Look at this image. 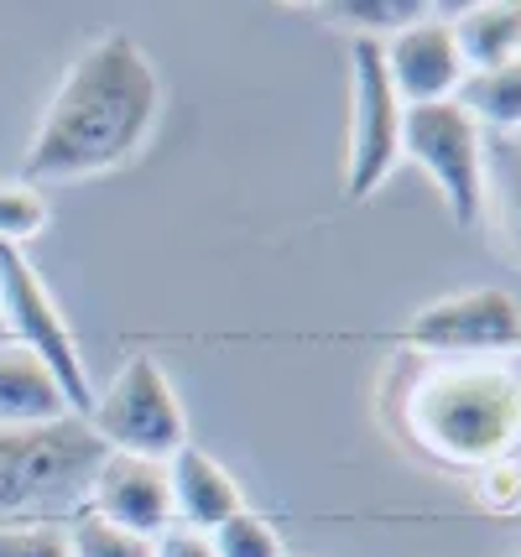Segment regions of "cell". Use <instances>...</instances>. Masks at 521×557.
<instances>
[{"label":"cell","instance_id":"8","mask_svg":"<svg viewBox=\"0 0 521 557\" xmlns=\"http://www.w3.org/2000/svg\"><path fill=\"white\" fill-rule=\"evenodd\" d=\"M407 339L427 355H459V360L506 355V349H521V302L500 287L454 292L407 323Z\"/></svg>","mask_w":521,"mask_h":557},{"label":"cell","instance_id":"7","mask_svg":"<svg viewBox=\"0 0 521 557\" xmlns=\"http://www.w3.org/2000/svg\"><path fill=\"white\" fill-rule=\"evenodd\" d=\"M401 115L407 104L397 99L386 78V58L375 37L349 42V157H345V194L360 203L371 198L401 162Z\"/></svg>","mask_w":521,"mask_h":557},{"label":"cell","instance_id":"6","mask_svg":"<svg viewBox=\"0 0 521 557\" xmlns=\"http://www.w3.org/2000/svg\"><path fill=\"white\" fill-rule=\"evenodd\" d=\"M0 313L11 323V344H22L26 355H37L48 364V375L58 381L69 412L84 422L95 412V386H89L84 349H78L63 308L52 302L42 271L32 267L26 250H16V245H0Z\"/></svg>","mask_w":521,"mask_h":557},{"label":"cell","instance_id":"9","mask_svg":"<svg viewBox=\"0 0 521 557\" xmlns=\"http://www.w3.org/2000/svg\"><path fill=\"white\" fill-rule=\"evenodd\" d=\"M381 58H386V78H392V89H397V99L407 110L412 104H444L470 78L459 37H454V22L433 16V11L422 22L401 26L397 37H386Z\"/></svg>","mask_w":521,"mask_h":557},{"label":"cell","instance_id":"11","mask_svg":"<svg viewBox=\"0 0 521 557\" xmlns=\"http://www.w3.org/2000/svg\"><path fill=\"white\" fill-rule=\"evenodd\" d=\"M168 485H173V521L188 532H220L235 510H246V495L235 485V474L214 454H203L194 443H183L168 459Z\"/></svg>","mask_w":521,"mask_h":557},{"label":"cell","instance_id":"17","mask_svg":"<svg viewBox=\"0 0 521 557\" xmlns=\"http://www.w3.org/2000/svg\"><path fill=\"white\" fill-rule=\"evenodd\" d=\"M42 230H48V198H42V188H32L22 177L0 183V245H16L22 250Z\"/></svg>","mask_w":521,"mask_h":557},{"label":"cell","instance_id":"12","mask_svg":"<svg viewBox=\"0 0 521 557\" xmlns=\"http://www.w3.org/2000/svg\"><path fill=\"white\" fill-rule=\"evenodd\" d=\"M69 401L48 364L26 355L22 344H0V428H48V422H69Z\"/></svg>","mask_w":521,"mask_h":557},{"label":"cell","instance_id":"21","mask_svg":"<svg viewBox=\"0 0 521 557\" xmlns=\"http://www.w3.org/2000/svg\"><path fill=\"white\" fill-rule=\"evenodd\" d=\"M474 500L491 510V516H517L521 510V463L496 459V463H485V469H474Z\"/></svg>","mask_w":521,"mask_h":557},{"label":"cell","instance_id":"2","mask_svg":"<svg viewBox=\"0 0 521 557\" xmlns=\"http://www.w3.org/2000/svg\"><path fill=\"white\" fill-rule=\"evenodd\" d=\"M407 433L433 459L485 469L521 448V381L485 360H448L407 391Z\"/></svg>","mask_w":521,"mask_h":557},{"label":"cell","instance_id":"19","mask_svg":"<svg viewBox=\"0 0 521 557\" xmlns=\"http://www.w3.org/2000/svg\"><path fill=\"white\" fill-rule=\"evenodd\" d=\"M69 547H74V557H151L147 536L121 532V527L100 521L95 510H78L74 516V527H69Z\"/></svg>","mask_w":521,"mask_h":557},{"label":"cell","instance_id":"5","mask_svg":"<svg viewBox=\"0 0 521 557\" xmlns=\"http://www.w3.org/2000/svg\"><path fill=\"white\" fill-rule=\"evenodd\" d=\"M89 433L104 443V454H131V459L168 463L188 443V412L177 401L168 370L151 355H131L115 370L110 391L95 396Z\"/></svg>","mask_w":521,"mask_h":557},{"label":"cell","instance_id":"3","mask_svg":"<svg viewBox=\"0 0 521 557\" xmlns=\"http://www.w3.org/2000/svg\"><path fill=\"white\" fill-rule=\"evenodd\" d=\"M100 459L104 443L78 417L48 428H0V516H26L89 490Z\"/></svg>","mask_w":521,"mask_h":557},{"label":"cell","instance_id":"14","mask_svg":"<svg viewBox=\"0 0 521 557\" xmlns=\"http://www.w3.org/2000/svg\"><path fill=\"white\" fill-rule=\"evenodd\" d=\"M454 99H459V110H464L480 131L491 125L500 136H521V58L500 63V69L470 73Z\"/></svg>","mask_w":521,"mask_h":557},{"label":"cell","instance_id":"18","mask_svg":"<svg viewBox=\"0 0 521 557\" xmlns=\"http://www.w3.org/2000/svg\"><path fill=\"white\" fill-rule=\"evenodd\" d=\"M209 547H214V557H287L276 527L266 516H256L250 506L235 510L220 532H209Z\"/></svg>","mask_w":521,"mask_h":557},{"label":"cell","instance_id":"20","mask_svg":"<svg viewBox=\"0 0 521 557\" xmlns=\"http://www.w3.org/2000/svg\"><path fill=\"white\" fill-rule=\"evenodd\" d=\"M0 557H74L69 527H58V521H5L0 527Z\"/></svg>","mask_w":521,"mask_h":557},{"label":"cell","instance_id":"13","mask_svg":"<svg viewBox=\"0 0 521 557\" xmlns=\"http://www.w3.org/2000/svg\"><path fill=\"white\" fill-rule=\"evenodd\" d=\"M454 37L470 73L511 63L521 58V0H480L454 22Z\"/></svg>","mask_w":521,"mask_h":557},{"label":"cell","instance_id":"15","mask_svg":"<svg viewBox=\"0 0 521 557\" xmlns=\"http://www.w3.org/2000/svg\"><path fill=\"white\" fill-rule=\"evenodd\" d=\"M319 11L334 26H345L355 37H375V42H386V37H397L401 26L427 16L422 0H334V5H319Z\"/></svg>","mask_w":521,"mask_h":557},{"label":"cell","instance_id":"16","mask_svg":"<svg viewBox=\"0 0 521 557\" xmlns=\"http://www.w3.org/2000/svg\"><path fill=\"white\" fill-rule=\"evenodd\" d=\"M485 183L496 198L500 230L521 256V136H500L496 146H485Z\"/></svg>","mask_w":521,"mask_h":557},{"label":"cell","instance_id":"4","mask_svg":"<svg viewBox=\"0 0 521 557\" xmlns=\"http://www.w3.org/2000/svg\"><path fill=\"white\" fill-rule=\"evenodd\" d=\"M401 162L427 172V183L448 203L454 224L474 230L491 203L485 183V131L459 110V99L444 104H412L401 115Z\"/></svg>","mask_w":521,"mask_h":557},{"label":"cell","instance_id":"22","mask_svg":"<svg viewBox=\"0 0 521 557\" xmlns=\"http://www.w3.org/2000/svg\"><path fill=\"white\" fill-rule=\"evenodd\" d=\"M151 557H214V547H209V536H203V532L168 527V532L151 542Z\"/></svg>","mask_w":521,"mask_h":557},{"label":"cell","instance_id":"10","mask_svg":"<svg viewBox=\"0 0 521 557\" xmlns=\"http://www.w3.org/2000/svg\"><path fill=\"white\" fill-rule=\"evenodd\" d=\"M100 521L121 527L131 536H157L173 527V485H168V463L157 459H131V454H104L89 480V500Z\"/></svg>","mask_w":521,"mask_h":557},{"label":"cell","instance_id":"1","mask_svg":"<svg viewBox=\"0 0 521 557\" xmlns=\"http://www.w3.org/2000/svg\"><path fill=\"white\" fill-rule=\"evenodd\" d=\"M162 99V78L131 32L95 37L48 99L22 157V183H84L125 168L151 141Z\"/></svg>","mask_w":521,"mask_h":557}]
</instances>
